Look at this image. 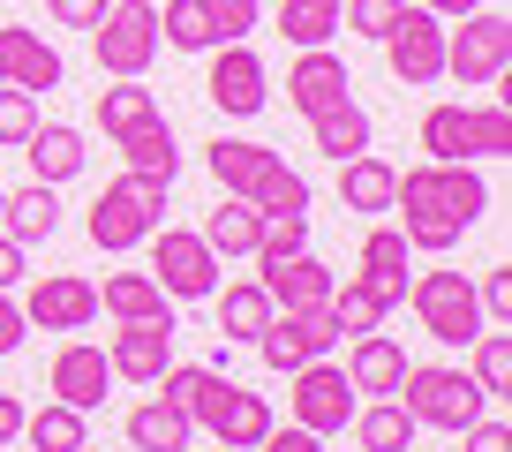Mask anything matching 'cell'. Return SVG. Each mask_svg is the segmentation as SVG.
<instances>
[{"label":"cell","mask_w":512,"mask_h":452,"mask_svg":"<svg viewBox=\"0 0 512 452\" xmlns=\"http://www.w3.org/2000/svg\"><path fill=\"white\" fill-rule=\"evenodd\" d=\"M121 159H128V174L166 181V189H174V174H181V144H174V129H166V113H159V121H144V129H128V136H121Z\"/></svg>","instance_id":"obj_28"},{"label":"cell","mask_w":512,"mask_h":452,"mask_svg":"<svg viewBox=\"0 0 512 452\" xmlns=\"http://www.w3.org/2000/svg\"><path fill=\"white\" fill-rule=\"evenodd\" d=\"M400 377H407V347L392 332H362L347 347V385L354 392H377V400H392L400 392Z\"/></svg>","instance_id":"obj_20"},{"label":"cell","mask_w":512,"mask_h":452,"mask_svg":"<svg viewBox=\"0 0 512 452\" xmlns=\"http://www.w3.org/2000/svg\"><path fill=\"white\" fill-rule=\"evenodd\" d=\"M151 279L166 287V302H211L219 294V257H211L204 234L189 226H151Z\"/></svg>","instance_id":"obj_7"},{"label":"cell","mask_w":512,"mask_h":452,"mask_svg":"<svg viewBox=\"0 0 512 452\" xmlns=\"http://www.w3.org/2000/svg\"><path fill=\"white\" fill-rule=\"evenodd\" d=\"M151 8H159V0H151Z\"/></svg>","instance_id":"obj_52"},{"label":"cell","mask_w":512,"mask_h":452,"mask_svg":"<svg viewBox=\"0 0 512 452\" xmlns=\"http://www.w3.org/2000/svg\"><path fill=\"white\" fill-rule=\"evenodd\" d=\"M332 264H317L309 249H294V257L264 264V294H272V309H324L332 302Z\"/></svg>","instance_id":"obj_18"},{"label":"cell","mask_w":512,"mask_h":452,"mask_svg":"<svg viewBox=\"0 0 512 452\" xmlns=\"http://www.w3.org/2000/svg\"><path fill=\"white\" fill-rule=\"evenodd\" d=\"M53 226H61V196L46 189V181H23V189L0 196V234L8 242H53Z\"/></svg>","instance_id":"obj_23"},{"label":"cell","mask_w":512,"mask_h":452,"mask_svg":"<svg viewBox=\"0 0 512 452\" xmlns=\"http://www.w3.org/2000/svg\"><path fill=\"white\" fill-rule=\"evenodd\" d=\"M189 437H196V422L181 415V407H166V400H151V407L128 415V445L136 452H189Z\"/></svg>","instance_id":"obj_31"},{"label":"cell","mask_w":512,"mask_h":452,"mask_svg":"<svg viewBox=\"0 0 512 452\" xmlns=\"http://www.w3.org/2000/svg\"><path fill=\"white\" fill-rule=\"evenodd\" d=\"M0 196H8V189H0Z\"/></svg>","instance_id":"obj_53"},{"label":"cell","mask_w":512,"mask_h":452,"mask_svg":"<svg viewBox=\"0 0 512 452\" xmlns=\"http://www.w3.org/2000/svg\"><path fill=\"white\" fill-rule=\"evenodd\" d=\"M324 309H332L339 339H362V332H377V324H384V302L369 294L362 272H354V279H332V302H324Z\"/></svg>","instance_id":"obj_34"},{"label":"cell","mask_w":512,"mask_h":452,"mask_svg":"<svg viewBox=\"0 0 512 452\" xmlns=\"http://www.w3.org/2000/svg\"><path fill=\"white\" fill-rule=\"evenodd\" d=\"M219 452H226V445H219Z\"/></svg>","instance_id":"obj_55"},{"label":"cell","mask_w":512,"mask_h":452,"mask_svg":"<svg viewBox=\"0 0 512 452\" xmlns=\"http://www.w3.org/2000/svg\"><path fill=\"white\" fill-rule=\"evenodd\" d=\"M211 106L226 113V121H256V113L272 106V76H264V61H256L249 38H234V46H211Z\"/></svg>","instance_id":"obj_12"},{"label":"cell","mask_w":512,"mask_h":452,"mask_svg":"<svg viewBox=\"0 0 512 452\" xmlns=\"http://www.w3.org/2000/svg\"><path fill=\"white\" fill-rule=\"evenodd\" d=\"M287 407H294V422L302 430H317V437H339L354 422V407H362V392L347 385V370H339L332 355H317V362H302L294 370V392H287Z\"/></svg>","instance_id":"obj_10"},{"label":"cell","mask_w":512,"mask_h":452,"mask_svg":"<svg viewBox=\"0 0 512 452\" xmlns=\"http://www.w3.org/2000/svg\"><path fill=\"white\" fill-rule=\"evenodd\" d=\"M430 16H445V23H460V16H475V8H490V0H422Z\"/></svg>","instance_id":"obj_50"},{"label":"cell","mask_w":512,"mask_h":452,"mask_svg":"<svg viewBox=\"0 0 512 452\" xmlns=\"http://www.w3.org/2000/svg\"><path fill=\"white\" fill-rule=\"evenodd\" d=\"M91 46L106 76H144L159 61V8L151 0H106V16L91 23Z\"/></svg>","instance_id":"obj_8"},{"label":"cell","mask_w":512,"mask_h":452,"mask_svg":"<svg viewBox=\"0 0 512 452\" xmlns=\"http://www.w3.org/2000/svg\"><path fill=\"white\" fill-rule=\"evenodd\" d=\"M505 68H512V23L497 8H475V16H460V31H445V76L460 91L505 83Z\"/></svg>","instance_id":"obj_6"},{"label":"cell","mask_w":512,"mask_h":452,"mask_svg":"<svg viewBox=\"0 0 512 452\" xmlns=\"http://www.w3.org/2000/svg\"><path fill=\"white\" fill-rule=\"evenodd\" d=\"M46 16L61 23V31H91V23L106 16V0H46Z\"/></svg>","instance_id":"obj_44"},{"label":"cell","mask_w":512,"mask_h":452,"mask_svg":"<svg viewBox=\"0 0 512 452\" xmlns=\"http://www.w3.org/2000/svg\"><path fill=\"white\" fill-rule=\"evenodd\" d=\"M467 452H512V422H497V415H482V422H467Z\"/></svg>","instance_id":"obj_45"},{"label":"cell","mask_w":512,"mask_h":452,"mask_svg":"<svg viewBox=\"0 0 512 452\" xmlns=\"http://www.w3.org/2000/svg\"><path fill=\"white\" fill-rule=\"evenodd\" d=\"M144 121H159V98L144 91V76H113V91H98V129L121 144L128 129H144Z\"/></svg>","instance_id":"obj_30"},{"label":"cell","mask_w":512,"mask_h":452,"mask_svg":"<svg viewBox=\"0 0 512 452\" xmlns=\"http://www.w3.org/2000/svg\"><path fill=\"white\" fill-rule=\"evenodd\" d=\"M256 226H264V211H256L249 196H219V204L204 211L196 234L211 242V257H249V249H256Z\"/></svg>","instance_id":"obj_25"},{"label":"cell","mask_w":512,"mask_h":452,"mask_svg":"<svg viewBox=\"0 0 512 452\" xmlns=\"http://www.w3.org/2000/svg\"><path fill=\"white\" fill-rule=\"evenodd\" d=\"M422 151H430V166L505 159V151H512L505 98H490V106H430V113H422Z\"/></svg>","instance_id":"obj_2"},{"label":"cell","mask_w":512,"mask_h":452,"mask_svg":"<svg viewBox=\"0 0 512 452\" xmlns=\"http://www.w3.org/2000/svg\"><path fill=\"white\" fill-rule=\"evenodd\" d=\"M309 136H317V151H324V159H354V151H369V113L347 98V106L317 113V121H309Z\"/></svg>","instance_id":"obj_35"},{"label":"cell","mask_w":512,"mask_h":452,"mask_svg":"<svg viewBox=\"0 0 512 452\" xmlns=\"http://www.w3.org/2000/svg\"><path fill=\"white\" fill-rule=\"evenodd\" d=\"M106 362H113V377H128V385H159V370L174 362V317L121 324V332L106 339Z\"/></svg>","instance_id":"obj_16"},{"label":"cell","mask_w":512,"mask_h":452,"mask_svg":"<svg viewBox=\"0 0 512 452\" xmlns=\"http://www.w3.org/2000/svg\"><path fill=\"white\" fill-rule=\"evenodd\" d=\"M400 407L422 422V430L460 437L467 422L490 415V392H482L467 370H452V362H407V377H400Z\"/></svg>","instance_id":"obj_3"},{"label":"cell","mask_w":512,"mask_h":452,"mask_svg":"<svg viewBox=\"0 0 512 452\" xmlns=\"http://www.w3.org/2000/svg\"><path fill=\"white\" fill-rule=\"evenodd\" d=\"M38 129V98L16 91V83H0V144H23Z\"/></svg>","instance_id":"obj_42"},{"label":"cell","mask_w":512,"mask_h":452,"mask_svg":"<svg viewBox=\"0 0 512 452\" xmlns=\"http://www.w3.org/2000/svg\"><path fill=\"white\" fill-rule=\"evenodd\" d=\"M106 385H113L106 347H91V339H68L61 355H53V400H61V407L91 415V407H106Z\"/></svg>","instance_id":"obj_17"},{"label":"cell","mask_w":512,"mask_h":452,"mask_svg":"<svg viewBox=\"0 0 512 452\" xmlns=\"http://www.w3.org/2000/svg\"><path fill=\"white\" fill-rule=\"evenodd\" d=\"M23 339H31V324H23V302L8 287H0V355H16Z\"/></svg>","instance_id":"obj_46"},{"label":"cell","mask_w":512,"mask_h":452,"mask_svg":"<svg viewBox=\"0 0 512 452\" xmlns=\"http://www.w3.org/2000/svg\"><path fill=\"white\" fill-rule=\"evenodd\" d=\"M211 302H219V332H226V347H256V332L272 324V294H264V279L219 287Z\"/></svg>","instance_id":"obj_26"},{"label":"cell","mask_w":512,"mask_h":452,"mask_svg":"<svg viewBox=\"0 0 512 452\" xmlns=\"http://www.w3.org/2000/svg\"><path fill=\"white\" fill-rule=\"evenodd\" d=\"M475 294H482V317L490 324H512V272L505 264H497L490 279H475Z\"/></svg>","instance_id":"obj_43"},{"label":"cell","mask_w":512,"mask_h":452,"mask_svg":"<svg viewBox=\"0 0 512 452\" xmlns=\"http://www.w3.org/2000/svg\"><path fill=\"white\" fill-rule=\"evenodd\" d=\"M16 279H23V242L0 234V287H16Z\"/></svg>","instance_id":"obj_49"},{"label":"cell","mask_w":512,"mask_h":452,"mask_svg":"<svg viewBox=\"0 0 512 452\" xmlns=\"http://www.w3.org/2000/svg\"><path fill=\"white\" fill-rule=\"evenodd\" d=\"M204 159H211V181H219L226 196H256V189H264V174L279 166V151L272 144H249V136H219Z\"/></svg>","instance_id":"obj_22"},{"label":"cell","mask_w":512,"mask_h":452,"mask_svg":"<svg viewBox=\"0 0 512 452\" xmlns=\"http://www.w3.org/2000/svg\"><path fill=\"white\" fill-rule=\"evenodd\" d=\"M159 46H174V53H211L219 38H211V23H204V8H196V0H159Z\"/></svg>","instance_id":"obj_37"},{"label":"cell","mask_w":512,"mask_h":452,"mask_svg":"<svg viewBox=\"0 0 512 452\" xmlns=\"http://www.w3.org/2000/svg\"><path fill=\"white\" fill-rule=\"evenodd\" d=\"M98 309H106L113 324H144V317H174V302H166V287L151 272H113L106 287H98Z\"/></svg>","instance_id":"obj_24"},{"label":"cell","mask_w":512,"mask_h":452,"mask_svg":"<svg viewBox=\"0 0 512 452\" xmlns=\"http://www.w3.org/2000/svg\"><path fill=\"white\" fill-rule=\"evenodd\" d=\"M347 430H354V445H362V452H407L422 422L407 415L400 400H369V407H354V422H347Z\"/></svg>","instance_id":"obj_29"},{"label":"cell","mask_w":512,"mask_h":452,"mask_svg":"<svg viewBox=\"0 0 512 452\" xmlns=\"http://www.w3.org/2000/svg\"><path fill=\"white\" fill-rule=\"evenodd\" d=\"M400 8H407V0H339V31H354V38H384L392 23H400Z\"/></svg>","instance_id":"obj_39"},{"label":"cell","mask_w":512,"mask_h":452,"mask_svg":"<svg viewBox=\"0 0 512 452\" xmlns=\"http://www.w3.org/2000/svg\"><path fill=\"white\" fill-rule=\"evenodd\" d=\"M76 452H91V445H76Z\"/></svg>","instance_id":"obj_51"},{"label":"cell","mask_w":512,"mask_h":452,"mask_svg":"<svg viewBox=\"0 0 512 452\" xmlns=\"http://www.w3.org/2000/svg\"><path fill=\"white\" fill-rule=\"evenodd\" d=\"M407 309L422 317V332H430L437 347H475V332L490 324L467 272H415L407 279Z\"/></svg>","instance_id":"obj_4"},{"label":"cell","mask_w":512,"mask_h":452,"mask_svg":"<svg viewBox=\"0 0 512 452\" xmlns=\"http://www.w3.org/2000/svg\"><path fill=\"white\" fill-rule=\"evenodd\" d=\"M16 437H23V400L0 392V445H16Z\"/></svg>","instance_id":"obj_48"},{"label":"cell","mask_w":512,"mask_h":452,"mask_svg":"<svg viewBox=\"0 0 512 452\" xmlns=\"http://www.w3.org/2000/svg\"><path fill=\"white\" fill-rule=\"evenodd\" d=\"M256 452H324V437H317V430H302V422H294V430H279V422H272Z\"/></svg>","instance_id":"obj_47"},{"label":"cell","mask_w":512,"mask_h":452,"mask_svg":"<svg viewBox=\"0 0 512 452\" xmlns=\"http://www.w3.org/2000/svg\"><path fill=\"white\" fill-rule=\"evenodd\" d=\"M384 46V68L407 83V91H430V83H445V16H430V8H400V23L377 38Z\"/></svg>","instance_id":"obj_9"},{"label":"cell","mask_w":512,"mask_h":452,"mask_svg":"<svg viewBox=\"0 0 512 452\" xmlns=\"http://www.w3.org/2000/svg\"><path fill=\"white\" fill-rule=\"evenodd\" d=\"M407 452H415V445H407Z\"/></svg>","instance_id":"obj_54"},{"label":"cell","mask_w":512,"mask_h":452,"mask_svg":"<svg viewBox=\"0 0 512 452\" xmlns=\"http://www.w3.org/2000/svg\"><path fill=\"white\" fill-rule=\"evenodd\" d=\"M332 347H339L332 309H272V324L256 332V355H264V370H279V377H294L302 362L332 355Z\"/></svg>","instance_id":"obj_11"},{"label":"cell","mask_w":512,"mask_h":452,"mask_svg":"<svg viewBox=\"0 0 512 452\" xmlns=\"http://www.w3.org/2000/svg\"><path fill=\"white\" fill-rule=\"evenodd\" d=\"M91 317H98V287L76 279V272H53V279H38V287L23 294V324H31V332H83Z\"/></svg>","instance_id":"obj_13"},{"label":"cell","mask_w":512,"mask_h":452,"mask_svg":"<svg viewBox=\"0 0 512 452\" xmlns=\"http://www.w3.org/2000/svg\"><path fill=\"white\" fill-rule=\"evenodd\" d=\"M23 437H31V452H76V445H91V437H83V415H76V407H61V400H46L38 415H23Z\"/></svg>","instance_id":"obj_36"},{"label":"cell","mask_w":512,"mask_h":452,"mask_svg":"<svg viewBox=\"0 0 512 452\" xmlns=\"http://www.w3.org/2000/svg\"><path fill=\"white\" fill-rule=\"evenodd\" d=\"M347 98H354V76H347V61H339L332 46H309L302 61L287 68V106L302 113V121H317V113L347 106Z\"/></svg>","instance_id":"obj_14"},{"label":"cell","mask_w":512,"mask_h":452,"mask_svg":"<svg viewBox=\"0 0 512 452\" xmlns=\"http://www.w3.org/2000/svg\"><path fill=\"white\" fill-rule=\"evenodd\" d=\"M392 211H400V234H407V249H422V257H452V249L467 242V211L452 204V181H445V166H407L400 181H392Z\"/></svg>","instance_id":"obj_1"},{"label":"cell","mask_w":512,"mask_h":452,"mask_svg":"<svg viewBox=\"0 0 512 452\" xmlns=\"http://www.w3.org/2000/svg\"><path fill=\"white\" fill-rule=\"evenodd\" d=\"M249 204H256V211H309V181H302V174H294V166H287V159H279V166H272V174H264V189H256V196H249Z\"/></svg>","instance_id":"obj_40"},{"label":"cell","mask_w":512,"mask_h":452,"mask_svg":"<svg viewBox=\"0 0 512 452\" xmlns=\"http://www.w3.org/2000/svg\"><path fill=\"white\" fill-rule=\"evenodd\" d=\"M279 38L287 46H332L339 38V0H279Z\"/></svg>","instance_id":"obj_33"},{"label":"cell","mask_w":512,"mask_h":452,"mask_svg":"<svg viewBox=\"0 0 512 452\" xmlns=\"http://www.w3.org/2000/svg\"><path fill=\"white\" fill-rule=\"evenodd\" d=\"M407 234L400 226H369V242H362V279H369V294H377L384 309H400L407 302Z\"/></svg>","instance_id":"obj_21"},{"label":"cell","mask_w":512,"mask_h":452,"mask_svg":"<svg viewBox=\"0 0 512 452\" xmlns=\"http://www.w3.org/2000/svg\"><path fill=\"white\" fill-rule=\"evenodd\" d=\"M294 249H309V211H264V226H256V264H279L294 257Z\"/></svg>","instance_id":"obj_38"},{"label":"cell","mask_w":512,"mask_h":452,"mask_svg":"<svg viewBox=\"0 0 512 452\" xmlns=\"http://www.w3.org/2000/svg\"><path fill=\"white\" fill-rule=\"evenodd\" d=\"M392 181H400V166H384L377 151H354V159H339V204L347 211H392Z\"/></svg>","instance_id":"obj_27"},{"label":"cell","mask_w":512,"mask_h":452,"mask_svg":"<svg viewBox=\"0 0 512 452\" xmlns=\"http://www.w3.org/2000/svg\"><path fill=\"white\" fill-rule=\"evenodd\" d=\"M196 8H204V23H211L219 46H234V38L256 31V0H196Z\"/></svg>","instance_id":"obj_41"},{"label":"cell","mask_w":512,"mask_h":452,"mask_svg":"<svg viewBox=\"0 0 512 452\" xmlns=\"http://www.w3.org/2000/svg\"><path fill=\"white\" fill-rule=\"evenodd\" d=\"M467 377H475L490 400L512 392V332H505V324H482V332H475V347H467Z\"/></svg>","instance_id":"obj_32"},{"label":"cell","mask_w":512,"mask_h":452,"mask_svg":"<svg viewBox=\"0 0 512 452\" xmlns=\"http://www.w3.org/2000/svg\"><path fill=\"white\" fill-rule=\"evenodd\" d=\"M166 219V181H144V174H121L106 181V196L91 204V242L106 249V257H121V249L151 242V226Z\"/></svg>","instance_id":"obj_5"},{"label":"cell","mask_w":512,"mask_h":452,"mask_svg":"<svg viewBox=\"0 0 512 452\" xmlns=\"http://www.w3.org/2000/svg\"><path fill=\"white\" fill-rule=\"evenodd\" d=\"M0 83H16V91H61L68 83V61L53 53V38L23 31V23H0Z\"/></svg>","instance_id":"obj_15"},{"label":"cell","mask_w":512,"mask_h":452,"mask_svg":"<svg viewBox=\"0 0 512 452\" xmlns=\"http://www.w3.org/2000/svg\"><path fill=\"white\" fill-rule=\"evenodd\" d=\"M23 159H31V181H46V189H61V181L83 174V129H68V121H38L31 136H23Z\"/></svg>","instance_id":"obj_19"}]
</instances>
